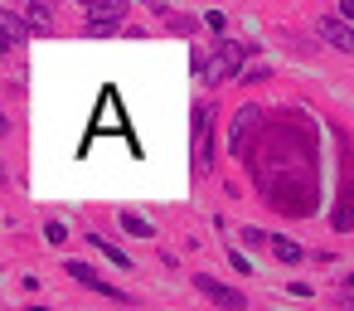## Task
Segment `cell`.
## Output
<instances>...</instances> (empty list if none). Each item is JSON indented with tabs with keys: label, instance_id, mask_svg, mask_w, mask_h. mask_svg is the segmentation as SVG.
Wrapping results in <instances>:
<instances>
[{
	"label": "cell",
	"instance_id": "cell-1",
	"mask_svg": "<svg viewBox=\"0 0 354 311\" xmlns=\"http://www.w3.org/2000/svg\"><path fill=\"white\" fill-rule=\"evenodd\" d=\"M257 44H238V39H218L214 44V59L209 64H199V73H204V83H223V78H233L243 64H248V54H252Z\"/></svg>",
	"mask_w": 354,
	"mask_h": 311
},
{
	"label": "cell",
	"instance_id": "cell-2",
	"mask_svg": "<svg viewBox=\"0 0 354 311\" xmlns=\"http://www.w3.org/2000/svg\"><path fill=\"white\" fill-rule=\"evenodd\" d=\"M122 15H127V0H93L88 15H83V30L93 39H102V35H112L122 25Z\"/></svg>",
	"mask_w": 354,
	"mask_h": 311
},
{
	"label": "cell",
	"instance_id": "cell-3",
	"mask_svg": "<svg viewBox=\"0 0 354 311\" xmlns=\"http://www.w3.org/2000/svg\"><path fill=\"white\" fill-rule=\"evenodd\" d=\"M194 292L209 296V301L223 306V311H243V306H248V292H238V287H228V282H218V277H209V272L194 277Z\"/></svg>",
	"mask_w": 354,
	"mask_h": 311
},
{
	"label": "cell",
	"instance_id": "cell-4",
	"mask_svg": "<svg viewBox=\"0 0 354 311\" xmlns=\"http://www.w3.org/2000/svg\"><path fill=\"white\" fill-rule=\"evenodd\" d=\"M64 272H68L78 287H93V292H102V296H112V301H131L122 287H112V282H107L97 267H88V263H78V258H68V263H64Z\"/></svg>",
	"mask_w": 354,
	"mask_h": 311
},
{
	"label": "cell",
	"instance_id": "cell-5",
	"mask_svg": "<svg viewBox=\"0 0 354 311\" xmlns=\"http://www.w3.org/2000/svg\"><path fill=\"white\" fill-rule=\"evenodd\" d=\"M315 35H320L330 49H339V54H354V25H344L339 15H320Z\"/></svg>",
	"mask_w": 354,
	"mask_h": 311
},
{
	"label": "cell",
	"instance_id": "cell-6",
	"mask_svg": "<svg viewBox=\"0 0 354 311\" xmlns=\"http://www.w3.org/2000/svg\"><path fill=\"white\" fill-rule=\"evenodd\" d=\"M209 112L194 107V170H209V156H214V136H209Z\"/></svg>",
	"mask_w": 354,
	"mask_h": 311
},
{
	"label": "cell",
	"instance_id": "cell-7",
	"mask_svg": "<svg viewBox=\"0 0 354 311\" xmlns=\"http://www.w3.org/2000/svg\"><path fill=\"white\" fill-rule=\"evenodd\" d=\"M252 122H257V107H243V112L233 117V136H228L233 156H243V146H248V132H252Z\"/></svg>",
	"mask_w": 354,
	"mask_h": 311
},
{
	"label": "cell",
	"instance_id": "cell-8",
	"mask_svg": "<svg viewBox=\"0 0 354 311\" xmlns=\"http://www.w3.org/2000/svg\"><path fill=\"white\" fill-rule=\"evenodd\" d=\"M88 243H93V248H97V253H102V258H107V263H112V267H122V272H127V267H131V258H127V253H122V248H117V243H107V238H102V233H88Z\"/></svg>",
	"mask_w": 354,
	"mask_h": 311
},
{
	"label": "cell",
	"instance_id": "cell-9",
	"mask_svg": "<svg viewBox=\"0 0 354 311\" xmlns=\"http://www.w3.org/2000/svg\"><path fill=\"white\" fill-rule=\"evenodd\" d=\"M117 219H122V229H127L131 238H156V224H151V219H141V214H131V209H122Z\"/></svg>",
	"mask_w": 354,
	"mask_h": 311
},
{
	"label": "cell",
	"instance_id": "cell-10",
	"mask_svg": "<svg viewBox=\"0 0 354 311\" xmlns=\"http://www.w3.org/2000/svg\"><path fill=\"white\" fill-rule=\"evenodd\" d=\"M0 25H6V49L25 44V20H20L15 10H0Z\"/></svg>",
	"mask_w": 354,
	"mask_h": 311
},
{
	"label": "cell",
	"instance_id": "cell-11",
	"mask_svg": "<svg viewBox=\"0 0 354 311\" xmlns=\"http://www.w3.org/2000/svg\"><path fill=\"white\" fill-rule=\"evenodd\" d=\"M272 253H277L281 263H301V258H306V248H301V243H291V238H277V233H272Z\"/></svg>",
	"mask_w": 354,
	"mask_h": 311
},
{
	"label": "cell",
	"instance_id": "cell-12",
	"mask_svg": "<svg viewBox=\"0 0 354 311\" xmlns=\"http://www.w3.org/2000/svg\"><path fill=\"white\" fill-rule=\"evenodd\" d=\"M30 25H35L39 35H49V30H54V15H49V6H39V0H35V6H30Z\"/></svg>",
	"mask_w": 354,
	"mask_h": 311
},
{
	"label": "cell",
	"instance_id": "cell-13",
	"mask_svg": "<svg viewBox=\"0 0 354 311\" xmlns=\"http://www.w3.org/2000/svg\"><path fill=\"white\" fill-rule=\"evenodd\" d=\"M44 243H54V248H59V243H68V229H64L59 219H49V224H44Z\"/></svg>",
	"mask_w": 354,
	"mask_h": 311
},
{
	"label": "cell",
	"instance_id": "cell-14",
	"mask_svg": "<svg viewBox=\"0 0 354 311\" xmlns=\"http://www.w3.org/2000/svg\"><path fill=\"white\" fill-rule=\"evenodd\" d=\"M243 243H248V248H272V233H262V229H243Z\"/></svg>",
	"mask_w": 354,
	"mask_h": 311
},
{
	"label": "cell",
	"instance_id": "cell-15",
	"mask_svg": "<svg viewBox=\"0 0 354 311\" xmlns=\"http://www.w3.org/2000/svg\"><path fill=\"white\" fill-rule=\"evenodd\" d=\"M194 25H199L194 15H170V30H175V35H194Z\"/></svg>",
	"mask_w": 354,
	"mask_h": 311
},
{
	"label": "cell",
	"instance_id": "cell-16",
	"mask_svg": "<svg viewBox=\"0 0 354 311\" xmlns=\"http://www.w3.org/2000/svg\"><path fill=\"white\" fill-rule=\"evenodd\" d=\"M335 229H354V199H349V204L335 214Z\"/></svg>",
	"mask_w": 354,
	"mask_h": 311
},
{
	"label": "cell",
	"instance_id": "cell-17",
	"mask_svg": "<svg viewBox=\"0 0 354 311\" xmlns=\"http://www.w3.org/2000/svg\"><path fill=\"white\" fill-rule=\"evenodd\" d=\"M228 263H233V267H238V272H252V263H248V253H238V248H233V253H228Z\"/></svg>",
	"mask_w": 354,
	"mask_h": 311
},
{
	"label": "cell",
	"instance_id": "cell-18",
	"mask_svg": "<svg viewBox=\"0 0 354 311\" xmlns=\"http://www.w3.org/2000/svg\"><path fill=\"white\" fill-rule=\"evenodd\" d=\"M339 20H344V25H354V0H339Z\"/></svg>",
	"mask_w": 354,
	"mask_h": 311
},
{
	"label": "cell",
	"instance_id": "cell-19",
	"mask_svg": "<svg viewBox=\"0 0 354 311\" xmlns=\"http://www.w3.org/2000/svg\"><path fill=\"white\" fill-rule=\"evenodd\" d=\"M344 301H349V306H354V272H349V277H344Z\"/></svg>",
	"mask_w": 354,
	"mask_h": 311
}]
</instances>
